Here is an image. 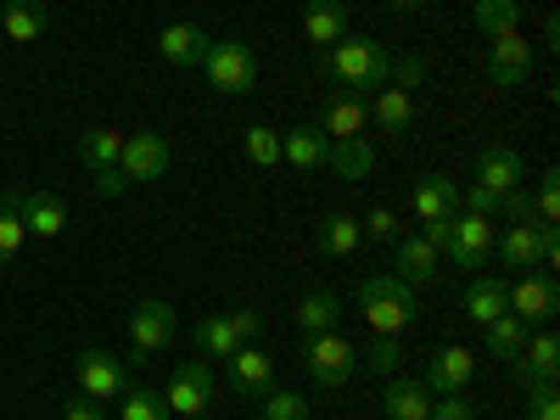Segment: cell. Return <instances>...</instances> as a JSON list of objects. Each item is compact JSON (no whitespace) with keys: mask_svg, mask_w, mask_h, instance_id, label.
<instances>
[{"mask_svg":"<svg viewBox=\"0 0 560 420\" xmlns=\"http://www.w3.org/2000/svg\"><path fill=\"white\" fill-rule=\"evenodd\" d=\"M359 308H364V319H370L376 337H404L409 325L420 319V298L398 275H364L359 280Z\"/></svg>","mask_w":560,"mask_h":420,"instance_id":"6da1fadb","label":"cell"},{"mask_svg":"<svg viewBox=\"0 0 560 420\" xmlns=\"http://www.w3.org/2000/svg\"><path fill=\"white\" fill-rule=\"evenodd\" d=\"M319 73L342 79L353 96H359V90H382L387 73H393V51L376 45V39H342V45H331V51L319 57Z\"/></svg>","mask_w":560,"mask_h":420,"instance_id":"7a4b0ae2","label":"cell"},{"mask_svg":"<svg viewBox=\"0 0 560 420\" xmlns=\"http://www.w3.org/2000/svg\"><path fill=\"white\" fill-rule=\"evenodd\" d=\"M202 73L219 96H253L258 90V51L247 39H208V57Z\"/></svg>","mask_w":560,"mask_h":420,"instance_id":"3957f363","label":"cell"},{"mask_svg":"<svg viewBox=\"0 0 560 420\" xmlns=\"http://www.w3.org/2000/svg\"><path fill=\"white\" fill-rule=\"evenodd\" d=\"M308 376L319 382V387H348V376L359 370V353H353V342L348 337H337V331H319V337H308Z\"/></svg>","mask_w":560,"mask_h":420,"instance_id":"277c9868","label":"cell"},{"mask_svg":"<svg viewBox=\"0 0 560 420\" xmlns=\"http://www.w3.org/2000/svg\"><path fill=\"white\" fill-rule=\"evenodd\" d=\"M510 364H516V376H522L527 393L555 387V382H560V337H555V331H533V337L522 342V353L510 359Z\"/></svg>","mask_w":560,"mask_h":420,"instance_id":"5b68a950","label":"cell"},{"mask_svg":"<svg viewBox=\"0 0 560 420\" xmlns=\"http://www.w3.org/2000/svg\"><path fill=\"white\" fill-rule=\"evenodd\" d=\"M168 158H174L168 135L135 129V135L124 140V152H118V168H124V179H163V174H168Z\"/></svg>","mask_w":560,"mask_h":420,"instance_id":"8992f818","label":"cell"},{"mask_svg":"<svg viewBox=\"0 0 560 420\" xmlns=\"http://www.w3.org/2000/svg\"><path fill=\"white\" fill-rule=\"evenodd\" d=\"M488 253H493V224H488L482 213H454V230H448V247H443V258L477 275Z\"/></svg>","mask_w":560,"mask_h":420,"instance_id":"52a82bcc","label":"cell"},{"mask_svg":"<svg viewBox=\"0 0 560 420\" xmlns=\"http://www.w3.org/2000/svg\"><path fill=\"white\" fill-rule=\"evenodd\" d=\"M555 308H560V287H555V275H549V269H544V275L527 269L516 287H510V314H516L522 325H549Z\"/></svg>","mask_w":560,"mask_h":420,"instance_id":"ba28073f","label":"cell"},{"mask_svg":"<svg viewBox=\"0 0 560 420\" xmlns=\"http://www.w3.org/2000/svg\"><path fill=\"white\" fill-rule=\"evenodd\" d=\"M168 337H174V308L158 303V298L135 303V314H129V353L135 359H152L158 348H168Z\"/></svg>","mask_w":560,"mask_h":420,"instance_id":"9c48e42d","label":"cell"},{"mask_svg":"<svg viewBox=\"0 0 560 420\" xmlns=\"http://www.w3.org/2000/svg\"><path fill=\"white\" fill-rule=\"evenodd\" d=\"M79 393L84 398H124L129 393V376H124V364L107 353V348H79Z\"/></svg>","mask_w":560,"mask_h":420,"instance_id":"30bf717a","label":"cell"},{"mask_svg":"<svg viewBox=\"0 0 560 420\" xmlns=\"http://www.w3.org/2000/svg\"><path fill=\"white\" fill-rule=\"evenodd\" d=\"M163 404H168V415L197 420V415L213 404V370H208L202 359H197V364H179L174 382H168V393H163Z\"/></svg>","mask_w":560,"mask_h":420,"instance_id":"8fae6325","label":"cell"},{"mask_svg":"<svg viewBox=\"0 0 560 420\" xmlns=\"http://www.w3.org/2000/svg\"><path fill=\"white\" fill-rule=\"evenodd\" d=\"M488 79L499 84V90H516V84H527L533 79V39L527 34H499L493 39V57H488Z\"/></svg>","mask_w":560,"mask_h":420,"instance_id":"7c38bea8","label":"cell"},{"mask_svg":"<svg viewBox=\"0 0 560 420\" xmlns=\"http://www.w3.org/2000/svg\"><path fill=\"white\" fill-rule=\"evenodd\" d=\"M471 376H477V359H471V348H459V342H443L438 353H432V364H427V393H465L471 387Z\"/></svg>","mask_w":560,"mask_h":420,"instance_id":"4fadbf2b","label":"cell"},{"mask_svg":"<svg viewBox=\"0 0 560 420\" xmlns=\"http://www.w3.org/2000/svg\"><path fill=\"white\" fill-rule=\"evenodd\" d=\"M230 387L247 393V398H264V393L275 387V359H269L258 342L236 348V353H230Z\"/></svg>","mask_w":560,"mask_h":420,"instance_id":"5bb4252c","label":"cell"},{"mask_svg":"<svg viewBox=\"0 0 560 420\" xmlns=\"http://www.w3.org/2000/svg\"><path fill=\"white\" fill-rule=\"evenodd\" d=\"M477 185H488V191H516V185H527V163L522 152H510V147H482L477 152Z\"/></svg>","mask_w":560,"mask_h":420,"instance_id":"9a60e30c","label":"cell"},{"mask_svg":"<svg viewBox=\"0 0 560 420\" xmlns=\"http://www.w3.org/2000/svg\"><path fill=\"white\" fill-rule=\"evenodd\" d=\"M303 34L319 45V51L342 45L348 39V0H308L303 7Z\"/></svg>","mask_w":560,"mask_h":420,"instance_id":"2e32d148","label":"cell"},{"mask_svg":"<svg viewBox=\"0 0 560 420\" xmlns=\"http://www.w3.org/2000/svg\"><path fill=\"white\" fill-rule=\"evenodd\" d=\"M382 415H387V420H432V393H427V382L387 376V387H382Z\"/></svg>","mask_w":560,"mask_h":420,"instance_id":"e0dca14e","label":"cell"},{"mask_svg":"<svg viewBox=\"0 0 560 420\" xmlns=\"http://www.w3.org/2000/svg\"><path fill=\"white\" fill-rule=\"evenodd\" d=\"M18 213H23L28 236H45V242H57L62 230H68V208H62L51 191H23V197H18Z\"/></svg>","mask_w":560,"mask_h":420,"instance_id":"ac0fdd59","label":"cell"},{"mask_svg":"<svg viewBox=\"0 0 560 420\" xmlns=\"http://www.w3.org/2000/svg\"><path fill=\"white\" fill-rule=\"evenodd\" d=\"M158 51H163V62H174V68H202V57H208V28H197V23H168V28L158 34Z\"/></svg>","mask_w":560,"mask_h":420,"instance_id":"d6986e66","label":"cell"},{"mask_svg":"<svg viewBox=\"0 0 560 420\" xmlns=\"http://www.w3.org/2000/svg\"><path fill=\"white\" fill-rule=\"evenodd\" d=\"M325 168H337L342 179H370V168H376V147H370L364 135H348V140H331L325 147Z\"/></svg>","mask_w":560,"mask_h":420,"instance_id":"ffe728a7","label":"cell"},{"mask_svg":"<svg viewBox=\"0 0 560 420\" xmlns=\"http://www.w3.org/2000/svg\"><path fill=\"white\" fill-rule=\"evenodd\" d=\"M504 308H510V287H504L499 275H477L471 287H465V319H471V325H488Z\"/></svg>","mask_w":560,"mask_h":420,"instance_id":"44dd1931","label":"cell"},{"mask_svg":"<svg viewBox=\"0 0 560 420\" xmlns=\"http://www.w3.org/2000/svg\"><path fill=\"white\" fill-rule=\"evenodd\" d=\"M325 147H331V135H325L319 124H303L292 135H280V163H292V168H325Z\"/></svg>","mask_w":560,"mask_h":420,"instance_id":"7402d4cb","label":"cell"},{"mask_svg":"<svg viewBox=\"0 0 560 420\" xmlns=\"http://www.w3.org/2000/svg\"><path fill=\"white\" fill-rule=\"evenodd\" d=\"M438 258H443L438 247H427L420 236H404L393 253V275L409 280V287H427V280H438Z\"/></svg>","mask_w":560,"mask_h":420,"instance_id":"603a6c76","label":"cell"},{"mask_svg":"<svg viewBox=\"0 0 560 420\" xmlns=\"http://www.w3.org/2000/svg\"><path fill=\"white\" fill-rule=\"evenodd\" d=\"M493 253H499V264L504 269H538V219H527V224H510L504 236L493 242Z\"/></svg>","mask_w":560,"mask_h":420,"instance_id":"cb8c5ba5","label":"cell"},{"mask_svg":"<svg viewBox=\"0 0 560 420\" xmlns=\"http://www.w3.org/2000/svg\"><path fill=\"white\" fill-rule=\"evenodd\" d=\"M118 152H124V135L107 129V124H90V129L79 135V158H84L90 174H113V168H118Z\"/></svg>","mask_w":560,"mask_h":420,"instance_id":"d4e9b609","label":"cell"},{"mask_svg":"<svg viewBox=\"0 0 560 420\" xmlns=\"http://www.w3.org/2000/svg\"><path fill=\"white\" fill-rule=\"evenodd\" d=\"M415 213H420V219H454V213H459V185L443 179V174L415 179Z\"/></svg>","mask_w":560,"mask_h":420,"instance_id":"484cf974","label":"cell"},{"mask_svg":"<svg viewBox=\"0 0 560 420\" xmlns=\"http://www.w3.org/2000/svg\"><path fill=\"white\" fill-rule=\"evenodd\" d=\"M292 319H298V331H303V337L337 331V325H342V298H337V292H308V298L292 308Z\"/></svg>","mask_w":560,"mask_h":420,"instance_id":"4316f807","label":"cell"},{"mask_svg":"<svg viewBox=\"0 0 560 420\" xmlns=\"http://www.w3.org/2000/svg\"><path fill=\"white\" fill-rule=\"evenodd\" d=\"M45 23H51V12H45L39 0H7V7H0V34L18 39V45L39 39V34H45Z\"/></svg>","mask_w":560,"mask_h":420,"instance_id":"83f0119b","label":"cell"},{"mask_svg":"<svg viewBox=\"0 0 560 420\" xmlns=\"http://www.w3.org/2000/svg\"><path fill=\"white\" fill-rule=\"evenodd\" d=\"M359 242H364V230H359L353 213H325L319 219V253L325 258H353Z\"/></svg>","mask_w":560,"mask_h":420,"instance_id":"f1b7e54d","label":"cell"},{"mask_svg":"<svg viewBox=\"0 0 560 420\" xmlns=\"http://www.w3.org/2000/svg\"><path fill=\"white\" fill-rule=\"evenodd\" d=\"M364 118H370V107L353 96V90H348V96H331V107H325V135H331V140H348V135H364Z\"/></svg>","mask_w":560,"mask_h":420,"instance_id":"f546056e","label":"cell"},{"mask_svg":"<svg viewBox=\"0 0 560 420\" xmlns=\"http://www.w3.org/2000/svg\"><path fill=\"white\" fill-rule=\"evenodd\" d=\"M370 113H376V124H382L387 135H404V129L415 124L409 90H398V84H382V90H376V107H370Z\"/></svg>","mask_w":560,"mask_h":420,"instance_id":"4dcf8cb0","label":"cell"},{"mask_svg":"<svg viewBox=\"0 0 560 420\" xmlns=\"http://www.w3.org/2000/svg\"><path fill=\"white\" fill-rule=\"evenodd\" d=\"M482 337H488V353H493V359H516V353H522V342H527V325L504 308L499 319H488V325H482Z\"/></svg>","mask_w":560,"mask_h":420,"instance_id":"1f68e13d","label":"cell"},{"mask_svg":"<svg viewBox=\"0 0 560 420\" xmlns=\"http://www.w3.org/2000/svg\"><path fill=\"white\" fill-rule=\"evenodd\" d=\"M197 348L213 353V359H230V353L242 348L236 331H230V314H202V319H197Z\"/></svg>","mask_w":560,"mask_h":420,"instance_id":"d6a6232c","label":"cell"},{"mask_svg":"<svg viewBox=\"0 0 560 420\" xmlns=\"http://www.w3.org/2000/svg\"><path fill=\"white\" fill-rule=\"evenodd\" d=\"M471 23L482 28V34H510V28H516L522 23V7H516V0H477V7H471Z\"/></svg>","mask_w":560,"mask_h":420,"instance_id":"836d02e7","label":"cell"},{"mask_svg":"<svg viewBox=\"0 0 560 420\" xmlns=\"http://www.w3.org/2000/svg\"><path fill=\"white\" fill-rule=\"evenodd\" d=\"M28 242V230H23V213H18V197H0V264H12Z\"/></svg>","mask_w":560,"mask_h":420,"instance_id":"e575fe53","label":"cell"},{"mask_svg":"<svg viewBox=\"0 0 560 420\" xmlns=\"http://www.w3.org/2000/svg\"><path fill=\"white\" fill-rule=\"evenodd\" d=\"M242 152L253 158V168H280V135H275L269 124H253V129L242 135Z\"/></svg>","mask_w":560,"mask_h":420,"instance_id":"d590c367","label":"cell"},{"mask_svg":"<svg viewBox=\"0 0 560 420\" xmlns=\"http://www.w3.org/2000/svg\"><path fill=\"white\" fill-rule=\"evenodd\" d=\"M533 213H538V224H555V219H560V174H555V168H544V174H538Z\"/></svg>","mask_w":560,"mask_h":420,"instance_id":"8d00e7d4","label":"cell"},{"mask_svg":"<svg viewBox=\"0 0 560 420\" xmlns=\"http://www.w3.org/2000/svg\"><path fill=\"white\" fill-rule=\"evenodd\" d=\"M264 420H308V398L303 393H264Z\"/></svg>","mask_w":560,"mask_h":420,"instance_id":"74e56055","label":"cell"},{"mask_svg":"<svg viewBox=\"0 0 560 420\" xmlns=\"http://www.w3.org/2000/svg\"><path fill=\"white\" fill-rule=\"evenodd\" d=\"M124 420H168L163 393H124Z\"/></svg>","mask_w":560,"mask_h":420,"instance_id":"f35d334b","label":"cell"},{"mask_svg":"<svg viewBox=\"0 0 560 420\" xmlns=\"http://www.w3.org/2000/svg\"><path fill=\"white\" fill-rule=\"evenodd\" d=\"M398 359H404L398 337H376V342H370V353H364V364L376 370V376H393V370H398Z\"/></svg>","mask_w":560,"mask_h":420,"instance_id":"ab89813d","label":"cell"},{"mask_svg":"<svg viewBox=\"0 0 560 420\" xmlns=\"http://www.w3.org/2000/svg\"><path fill=\"white\" fill-rule=\"evenodd\" d=\"M359 230H364V236H376V242H398V213L393 208H370Z\"/></svg>","mask_w":560,"mask_h":420,"instance_id":"60d3db41","label":"cell"},{"mask_svg":"<svg viewBox=\"0 0 560 420\" xmlns=\"http://www.w3.org/2000/svg\"><path fill=\"white\" fill-rule=\"evenodd\" d=\"M387 84H398V90L427 84V62H420V57H393V73H387Z\"/></svg>","mask_w":560,"mask_h":420,"instance_id":"b9f144b4","label":"cell"},{"mask_svg":"<svg viewBox=\"0 0 560 420\" xmlns=\"http://www.w3.org/2000/svg\"><path fill=\"white\" fill-rule=\"evenodd\" d=\"M230 331H236L242 348L258 342V337H264V314H258V308H236V314H230Z\"/></svg>","mask_w":560,"mask_h":420,"instance_id":"7bdbcfd3","label":"cell"},{"mask_svg":"<svg viewBox=\"0 0 560 420\" xmlns=\"http://www.w3.org/2000/svg\"><path fill=\"white\" fill-rule=\"evenodd\" d=\"M432 420H477V409H471V398L443 393V398H432Z\"/></svg>","mask_w":560,"mask_h":420,"instance_id":"ee69618b","label":"cell"},{"mask_svg":"<svg viewBox=\"0 0 560 420\" xmlns=\"http://www.w3.org/2000/svg\"><path fill=\"white\" fill-rule=\"evenodd\" d=\"M499 213H510L516 224L538 219V213H533V191H527V185H516V191H504V197H499Z\"/></svg>","mask_w":560,"mask_h":420,"instance_id":"f6af8a7d","label":"cell"},{"mask_svg":"<svg viewBox=\"0 0 560 420\" xmlns=\"http://www.w3.org/2000/svg\"><path fill=\"white\" fill-rule=\"evenodd\" d=\"M459 213H499V191H488V185H471V191L459 197Z\"/></svg>","mask_w":560,"mask_h":420,"instance_id":"bcb514c9","label":"cell"},{"mask_svg":"<svg viewBox=\"0 0 560 420\" xmlns=\"http://www.w3.org/2000/svg\"><path fill=\"white\" fill-rule=\"evenodd\" d=\"M448 230H454V219H420V242H427V247H448Z\"/></svg>","mask_w":560,"mask_h":420,"instance_id":"7dc6e473","label":"cell"},{"mask_svg":"<svg viewBox=\"0 0 560 420\" xmlns=\"http://www.w3.org/2000/svg\"><path fill=\"white\" fill-rule=\"evenodd\" d=\"M62 420H107V415H102V404H96V398H84V393H79V398H68Z\"/></svg>","mask_w":560,"mask_h":420,"instance_id":"c3c4849f","label":"cell"},{"mask_svg":"<svg viewBox=\"0 0 560 420\" xmlns=\"http://www.w3.org/2000/svg\"><path fill=\"white\" fill-rule=\"evenodd\" d=\"M533 420H560V398H555V387L533 393Z\"/></svg>","mask_w":560,"mask_h":420,"instance_id":"681fc988","label":"cell"},{"mask_svg":"<svg viewBox=\"0 0 560 420\" xmlns=\"http://www.w3.org/2000/svg\"><path fill=\"white\" fill-rule=\"evenodd\" d=\"M387 7H393V12H420L427 0H387Z\"/></svg>","mask_w":560,"mask_h":420,"instance_id":"f907efd6","label":"cell"}]
</instances>
